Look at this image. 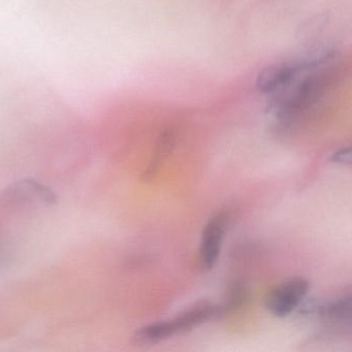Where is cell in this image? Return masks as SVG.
Segmentation results:
<instances>
[{
  "mask_svg": "<svg viewBox=\"0 0 352 352\" xmlns=\"http://www.w3.org/2000/svg\"><path fill=\"white\" fill-rule=\"evenodd\" d=\"M56 204L54 191L34 179H22L0 193V206L10 210L45 209Z\"/></svg>",
  "mask_w": 352,
  "mask_h": 352,
  "instance_id": "obj_1",
  "label": "cell"
},
{
  "mask_svg": "<svg viewBox=\"0 0 352 352\" xmlns=\"http://www.w3.org/2000/svg\"><path fill=\"white\" fill-rule=\"evenodd\" d=\"M309 287V282L305 278L296 277L284 281L269 292L265 298V308L274 316H287L302 304Z\"/></svg>",
  "mask_w": 352,
  "mask_h": 352,
  "instance_id": "obj_2",
  "label": "cell"
},
{
  "mask_svg": "<svg viewBox=\"0 0 352 352\" xmlns=\"http://www.w3.org/2000/svg\"><path fill=\"white\" fill-rule=\"evenodd\" d=\"M311 71L307 69L304 61L280 63L271 65L259 72L256 78V88L261 94L273 96L289 86L300 74Z\"/></svg>",
  "mask_w": 352,
  "mask_h": 352,
  "instance_id": "obj_3",
  "label": "cell"
},
{
  "mask_svg": "<svg viewBox=\"0 0 352 352\" xmlns=\"http://www.w3.org/2000/svg\"><path fill=\"white\" fill-rule=\"evenodd\" d=\"M226 226L228 217L226 214L221 213L214 216L204 228L199 246V263L203 269L211 270L217 263L226 236Z\"/></svg>",
  "mask_w": 352,
  "mask_h": 352,
  "instance_id": "obj_4",
  "label": "cell"
},
{
  "mask_svg": "<svg viewBox=\"0 0 352 352\" xmlns=\"http://www.w3.org/2000/svg\"><path fill=\"white\" fill-rule=\"evenodd\" d=\"M221 316L219 306L209 302H199L187 310L168 321L172 337L177 333H185L195 329L201 323L207 322L216 317Z\"/></svg>",
  "mask_w": 352,
  "mask_h": 352,
  "instance_id": "obj_5",
  "label": "cell"
},
{
  "mask_svg": "<svg viewBox=\"0 0 352 352\" xmlns=\"http://www.w3.org/2000/svg\"><path fill=\"white\" fill-rule=\"evenodd\" d=\"M305 311L311 313H317L323 318L329 319L333 322L350 323L351 318V296L349 294L340 296L329 302L319 304L312 302L308 305Z\"/></svg>",
  "mask_w": 352,
  "mask_h": 352,
  "instance_id": "obj_6",
  "label": "cell"
},
{
  "mask_svg": "<svg viewBox=\"0 0 352 352\" xmlns=\"http://www.w3.org/2000/svg\"><path fill=\"white\" fill-rule=\"evenodd\" d=\"M175 135L170 129H166L160 135L158 139L157 147H156L155 154L153 160L150 164L149 168L146 170L144 178L150 179L155 175L160 168V164L168 157V154L174 149Z\"/></svg>",
  "mask_w": 352,
  "mask_h": 352,
  "instance_id": "obj_7",
  "label": "cell"
},
{
  "mask_svg": "<svg viewBox=\"0 0 352 352\" xmlns=\"http://www.w3.org/2000/svg\"><path fill=\"white\" fill-rule=\"evenodd\" d=\"M247 296H248V292H247L245 284L241 283V282L234 283L226 296V302L219 306L221 315L226 314L230 311L236 310L239 307L242 306L246 300Z\"/></svg>",
  "mask_w": 352,
  "mask_h": 352,
  "instance_id": "obj_8",
  "label": "cell"
},
{
  "mask_svg": "<svg viewBox=\"0 0 352 352\" xmlns=\"http://www.w3.org/2000/svg\"><path fill=\"white\" fill-rule=\"evenodd\" d=\"M331 162L342 166H350L351 164V149L350 147L342 148L331 155Z\"/></svg>",
  "mask_w": 352,
  "mask_h": 352,
  "instance_id": "obj_9",
  "label": "cell"
}]
</instances>
